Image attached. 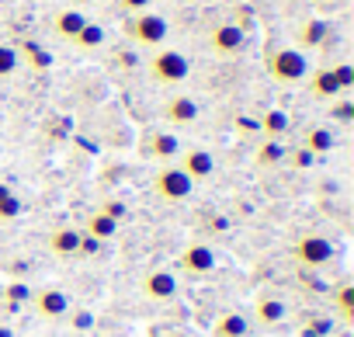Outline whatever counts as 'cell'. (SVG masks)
<instances>
[{"instance_id": "6da1fadb", "label": "cell", "mask_w": 354, "mask_h": 337, "mask_svg": "<svg viewBox=\"0 0 354 337\" xmlns=\"http://www.w3.org/2000/svg\"><path fill=\"white\" fill-rule=\"evenodd\" d=\"M122 32H125V39H129L132 46H139V49H163L170 25H167V18L156 15V11H139V15H129V18H125Z\"/></svg>"}, {"instance_id": "4316f807", "label": "cell", "mask_w": 354, "mask_h": 337, "mask_svg": "<svg viewBox=\"0 0 354 337\" xmlns=\"http://www.w3.org/2000/svg\"><path fill=\"white\" fill-rule=\"evenodd\" d=\"M285 160L295 167V171H309V167L316 163V153H309L306 146H295V149H285Z\"/></svg>"}, {"instance_id": "ac0fdd59", "label": "cell", "mask_w": 354, "mask_h": 337, "mask_svg": "<svg viewBox=\"0 0 354 337\" xmlns=\"http://www.w3.org/2000/svg\"><path fill=\"white\" fill-rule=\"evenodd\" d=\"M306 84H309V94H313L316 101H333V98H340V94H344V91H340V84L333 80L330 66H323V70H313V73L306 77Z\"/></svg>"}, {"instance_id": "603a6c76", "label": "cell", "mask_w": 354, "mask_h": 337, "mask_svg": "<svg viewBox=\"0 0 354 337\" xmlns=\"http://www.w3.org/2000/svg\"><path fill=\"white\" fill-rule=\"evenodd\" d=\"M254 163L257 167H281L285 163V146H281V139H264L261 146H257V153H254Z\"/></svg>"}, {"instance_id": "9a60e30c", "label": "cell", "mask_w": 354, "mask_h": 337, "mask_svg": "<svg viewBox=\"0 0 354 337\" xmlns=\"http://www.w3.org/2000/svg\"><path fill=\"white\" fill-rule=\"evenodd\" d=\"M250 334H254V320L240 309H230L212 323V337H250Z\"/></svg>"}, {"instance_id": "74e56055", "label": "cell", "mask_w": 354, "mask_h": 337, "mask_svg": "<svg viewBox=\"0 0 354 337\" xmlns=\"http://www.w3.org/2000/svg\"><path fill=\"white\" fill-rule=\"evenodd\" d=\"M163 337H188V334H181V330H170V334H163Z\"/></svg>"}, {"instance_id": "44dd1931", "label": "cell", "mask_w": 354, "mask_h": 337, "mask_svg": "<svg viewBox=\"0 0 354 337\" xmlns=\"http://www.w3.org/2000/svg\"><path fill=\"white\" fill-rule=\"evenodd\" d=\"M257 132H261L264 139H281V136L288 132V115H285L281 108H268V111L261 115V122H257Z\"/></svg>"}, {"instance_id": "1f68e13d", "label": "cell", "mask_w": 354, "mask_h": 337, "mask_svg": "<svg viewBox=\"0 0 354 337\" xmlns=\"http://www.w3.org/2000/svg\"><path fill=\"white\" fill-rule=\"evenodd\" d=\"M330 330H333V323H330L326 316H316V320L306 323V334H302V337H326Z\"/></svg>"}, {"instance_id": "f1b7e54d", "label": "cell", "mask_w": 354, "mask_h": 337, "mask_svg": "<svg viewBox=\"0 0 354 337\" xmlns=\"http://www.w3.org/2000/svg\"><path fill=\"white\" fill-rule=\"evenodd\" d=\"M21 212H25V206H21L18 195H11V199L0 202V223H15V219H21Z\"/></svg>"}, {"instance_id": "7c38bea8", "label": "cell", "mask_w": 354, "mask_h": 337, "mask_svg": "<svg viewBox=\"0 0 354 337\" xmlns=\"http://www.w3.org/2000/svg\"><path fill=\"white\" fill-rule=\"evenodd\" d=\"M160 115H163L170 125H195L202 111H198V101H195L192 94H170V98L163 101Z\"/></svg>"}, {"instance_id": "5b68a950", "label": "cell", "mask_w": 354, "mask_h": 337, "mask_svg": "<svg viewBox=\"0 0 354 337\" xmlns=\"http://www.w3.org/2000/svg\"><path fill=\"white\" fill-rule=\"evenodd\" d=\"M177 264H181V271L188 278H209L216 268H219V257H216V247L205 244V240H192L181 257H177Z\"/></svg>"}, {"instance_id": "8fae6325", "label": "cell", "mask_w": 354, "mask_h": 337, "mask_svg": "<svg viewBox=\"0 0 354 337\" xmlns=\"http://www.w3.org/2000/svg\"><path fill=\"white\" fill-rule=\"evenodd\" d=\"M142 295L149 302H170L177 295V275L170 268H153L142 275Z\"/></svg>"}, {"instance_id": "2e32d148", "label": "cell", "mask_w": 354, "mask_h": 337, "mask_svg": "<svg viewBox=\"0 0 354 337\" xmlns=\"http://www.w3.org/2000/svg\"><path fill=\"white\" fill-rule=\"evenodd\" d=\"M87 21H91V18H87L80 8H63V11H56V15H53V32H56L59 39L73 42Z\"/></svg>"}, {"instance_id": "e0dca14e", "label": "cell", "mask_w": 354, "mask_h": 337, "mask_svg": "<svg viewBox=\"0 0 354 337\" xmlns=\"http://www.w3.org/2000/svg\"><path fill=\"white\" fill-rule=\"evenodd\" d=\"M326 35H330V25L323 21V18H309V21H302L299 28H295V49L299 53H309V49H319L323 42H326Z\"/></svg>"}, {"instance_id": "e575fe53", "label": "cell", "mask_w": 354, "mask_h": 337, "mask_svg": "<svg viewBox=\"0 0 354 337\" xmlns=\"http://www.w3.org/2000/svg\"><path fill=\"white\" fill-rule=\"evenodd\" d=\"M115 60H118V66H125V70H136V66H139V56H136V53H129V49H122Z\"/></svg>"}, {"instance_id": "9c48e42d", "label": "cell", "mask_w": 354, "mask_h": 337, "mask_svg": "<svg viewBox=\"0 0 354 337\" xmlns=\"http://www.w3.org/2000/svg\"><path fill=\"white\" fill-rule=\"evenodd\" d=\"M209 49L216 56H226V60L230 56H240L247 49V32L240 25H233V21H223V25H216L209 32Z\"/></svg>"}, {"instance_id": "d4e9b609", "label": "cell", "mask_w": 354, "mask_h": 337, "mask_svg": "<svg viewBox=\"0 0 354 337\" xmlns=\"http://www.w3.org/2000/svg\"><path fill=\"white\" fill-rule=\"evenodd\" d=\"M73 46H77L80 53H94V49H101V46H104V28L94 25V21H87V25L80 28V35L73 39Z\"/></svg>"}, {"instance_id": "ffe728a7", "label": "cell", "mask_w": 354, "mask_h": 337, "mask_svg": "<svg viewBox=\"0 0 354 337\" xmlns=\"http://www.w3.org/2000/svg\"><path fill=\"white\" fill-rule=\"evenodd\" d=\"M333 143H337V139H333V132H330L326 125H306V129H302V143H299V146H306L309 153H316V156H319V153H330V149H333Z\"/></svg>"}, {"instance_id": "83f0119b", "label": "cell", "mask_w": 354, "mask_h": 337, "mask_svg": "<svg viewBox=\"0 0 354 337\" xmlns=\"http://www.w3.org/2000/svg\"><path fill=\"white\" fill-rule=\"evenodd\" d=\"M4 299H8V306H25V302L32 299V285H25V282H11V285L4 289Z\"/></svg>"}, {"instance_id": "7a4b0ae2", "label": "cell", "mask_w": 354, "mask_h": 337, "mask_svg": "<svg viewBox=\"0 0 354 337\" xmlns=\"http://www.w3.org/2000/svg\"><path fill=\"white\" fill-rule=\"evenodd\" d=\"M146 70H149V80L160 84V87H177L192 77V63L185 53L177 49H156L149 60H146Z\"/></svg>"}, {"instance_id": "30bf717a", "label": "cell", "mask_w": 354, "mask_h": 337, "mask_svg": "<svg viewBox=\"0 0 354 337\" xmlns=\"http://www.w3.org/2000/svg\"><path fill=\"white\" fill-rule=\"evenodd\" d=\"M177 167H181V171L198 185V181H209L216 174V156L209 149H202V146H192V149L177 153Z\"/></svg>"}, {"instance_id": "4fadbf2b", "label": "cell", "mask_w": 354, "mask_h": 337, "mask_svg": "<svg viewBox=\"0 0 354 337\" xmlns=\"http://www.w3.org/2000/svg\"><path fill=\"white\" fill-rule=\"evenodd\" d=\"M257 327H281L288 320V302L281 295H257L254 299V316H250Z\"/></svg>"}, {"instance_id": "d6986e66", "label": "cell", "mask_w": 354, "mask_h": 337, "mask_svg": "<svg viewBox=\"0 0 354 337\" xmlns=\"http://www.w3.org/2000/svg\"><path fill=\"white\" fill-rule=\"evenodd\" d=\"M330 302H333V313L344 320V323H354V282H337V289L330 292Z\"/></svg>"}, {"instance_id": "d590c367", "label": "cell", "mask_w": 354, "mask_h": 337, "mask_svg": "<svg viewBox=\"0 0 354 337\" xmlns=\"http://www.w3.org/2000/svg\"><path fill=\"white\" fill-rule=\"evenodd\" d=\"M15 195V188L11 185H4V181H0V202H4V199H11Z\"/></svg>"}, {"instance_id": "52a82bcc", "label": "cell", "mask_w": 354, "mask_h": 337, "mask_svg": "<svg viewBox=\"0 0 354 337\" xmlns=\"http://www.w3.org/2000/svg\"><path fill=\"white\" fill-rule=\"evenodd\" d=\"M139 153L146 160L167 163V160H177V153H181V139H177L174 132H167V129H149V132H142Z\"/></svg>"}, {"instance_id": "484cf974", "label": "cell", "mask_w": 354, "mask_h": 337, "mask_svg": "<svg viewBox=\"0 0 354 337\" xmlns=\"http://www.w3.org/2000/svg\"><path fill=\"white\" fill-rule=\"evenodd\" d=\"M18 66H21V60H18V49L0 42V80H4V77H11Z\"/></svg>"}, {"instance_id": "5bb4252c", "label": "cell", "mask_w": 354, "mask_h": 337, "mask_svg": "<svg viewBox=\"0 0 354 337\" xmlns=\"http://www.w3.org/2000/svg\"><path fill=\"white\" fill-rule=\"evenodd\" d=\"M46 247L53 257H80V230L77 226H56L46 237Z\"/></svg>"}, {"instance_id": "8992f818", "label": "cell", "mask_w": 354, "mask_h": 337, "mask_svg": "<svg viewBox=\"0 0 354 337\" xmlns=\"http://www.w3.org/2000/svg\"><path fill=\"white\" fill-rule=\"evenodd\" d=\"M292 261H295L299 268H309V271H313V268H323V264L333 261V244H330L326 237H319V233H306V237L295 240Z\"/></svg>"}, {"instance_id": "836d02e7", "label": "cell", "mask_w": 354, "mask_h": 337, "mask_svg": "<svg viewBox=\"0 0 354 337\" xmlns=\"http://www.w3.org/2000/svg\"><path fill=\"white\" fill-rule=\"evenodd\" d=\"M115 4H118V11H125V15H139V11H149L153 0H115Z\"/></svg>"}, {"instance_id": "8d00e7d4", "label": "cell", "mask_w": 354, "mask_h": 337, "mask_svg": "<svg viewBox=\"0 0 354 337\" xmlns=\"http://www.w3.org/2000/svg\"><path fill=\"white\" fill-rule=\"evenodd\" d=\"M0 337H15V330H11L8 323H0Z\"/></svg>"}, {"instance_id": "4dcf8cb0", "label": "cell", "mask_w": 354, "mask_h": 337, "mask_svg": "<svg viewBox=\"0 0 354 337\" xmlns=\"http://www.w3.org/2000/svg\"><path fill=\"white\" fill-rule=\"evenodd\" d=\"M330 115H333L337 122H351V118H354V104H351L347 98H333V108H330Z\"/></svg>"}, {"instance_id": "7402d4cb", "label": "cell", "mask_w": 354, "mask_h": 337, "mask_svg": "<svg viewBox=\"0 0 354 337\" xmlns=\"http://www.w3.org/2000/svg\"><path fill=\"white\" fill-rule=\"evenodd\" d=\"M84 233H87V237H94L97 244H104V240H111V237L118 233V223H115V219H108L101 209H94V212L87 216V223H84Z\"/></svg>"}, {"instance_id": "cb8c5ba5", "label": "cell", "mask_w": 354, "mask_h": 337, "mask_svg": "<svg viewBox=\"0 0 354 337\" xmlns=\"http://www.w3.org/2000/svg\"><path fill=\"white\" fill-rule=\"evenodd\" d=\"M18 60H21V63H28L32 70H49V66H53V53H46L39 42H21Z\"/></svg>"}, {"instance_id": "ba28073f", "label": "cell", "mask_w": 354, "mask_h": 337, "mask_svg": "<svg viewBox=\"0 0 354 337\" xmlns=\"http://www.w3.org/2000/svg\"><path fill=\"white\" fill-rule=\"evenodd\" d=\"M32 309L42 316V320H63L70 313V295L56 285H42V289H32Z\"/></svg>"}, {"instance_id": "f35d334b", "label": "cell", "mask_w": 354, "mask_h": 337, "mask_svg": "<svg viewBox=\"0 0 354 337\" xmlns=\"http://www.w3.org/2000/svg\"><path fill=\"white\" fill-rule=\"evenodd\" d=\"M73 4H91V0H73Z\"/></svg>"}, {"instance_id": "f546056e", "label": "cell", "mask_w": 354, "mask_h": 337, "mask_svg": "<svg viewBox=\"0 0 354 337\" xmlns=\"http://www.w3.org/2000/svg\"><path fill=\"white\" fill-rule=\"evenodd\" d=\"M330 73H333V80L340 84V91H351V87H354V66H351V63H333Z\"/></svg>"}, {"instance_id": "3957f363", "label": "cell", "mask_w": 354, "mask_h": 337, "mask_svg": "<svg viewBox=\"0 0 354 337\" xmlns=\"http://www.w3.org/2000/svg\"><path fill=\"white\" fill-rule=\"evenodd\" d=\"M264 66H268L271 80H278V84H302V80L309 77V60H306V53H299V49H292V46L271 49L268 60H264Z\"/></svg>"}, {"instance_id": "277c9868", "label": "cell", "mask_w": 354, "mask_h": 337, "mask_svg": "<svg viewBox=\"0 0 354 337\" xmlns=\"http://www.w3.org/2000/svg\"><path fill=\"white\" fill-rule=\"evenodd\" d=\"M149 188H153V195H156L160 202H188L192 192H195V181H192L177 163H163L160 171L153 174Z\"/></svg>"}, {"instance_id": "d6a6232c", "label": "cell", "mask_w": 354, "mask_h": 337, "mask_svg": "<svg viewBox=\"0 0 354 337\" xmlns=\"http://www.w3.org/2000/svg\"><path fill=\"white\" fill-rule=\"evenodd\" d=\"M101 212H104L108 219L122 223V219H125V202H118V199H104V202H101Z\"/></svg>"}]
</instances>
